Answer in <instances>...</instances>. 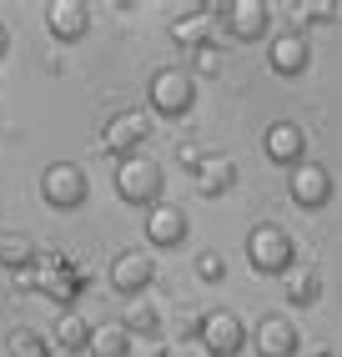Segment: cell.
<instances>
[{
    "label": "cell",
    "instance_id": "1",
    "mask_svg": "<svg viewBox=\"0 0 342 357\" xmlns=\"http://www.w3.org/2000/svg\"><path fill=\"white\" fill-rule=\"evenodd\" d=\"M146 101H151V111L166 116V121H181V116L197 106V76H191L186 66H161V70H151Z\"/></svg>",
    "mask_w": 342,
    "mask_h": 357
},
{
    "label": "cell",
    "instance_id": "2",
    "mask_svg": "<svg viewBox=\"0 0 342 357\" xmlns=\"http://www.w3.org/2000/svg\"><path fill=\"white\" fill-rule=\"evenodd\" d=\"M166 192V176H161V161L156 156H126L116 161V197L126 206H146L151 211Z\"/></svg>",
    "mask_w": 342,
    "mask_h": 357
},
{
    "label": "cell",
    "instance_id": "3",
    "mask_svg": "<svg viewBox=\"0 0 342 357\" xmlns=\"http://www.w3.org/2000/svg\"><path fill=\"white\" fill-rule=\"evenodd\" d=\"M247 257L262 277H287L297 267V247H292L287 227H277V222H262V227L247 231Z\"/></svg>",
    "mask_w": 342,
    "mask_h": 357
},
{
    "label": "cell",
    "instance_id": "4",
    "mask_svg": "<svg viewBox=\"0 0 342 357\" xmlns=\"http://www.w3.org/2000/svg\"><path fill=\"white\" fill-rule=\"evenodd\" d=\"M40 197H45V206H56V211H76L91 197V176L81 172L76 161H51L40 172Z\"/></svg>",
    "mask_w": 342,
    "mask_h": 357
},
{
    "label": "cell",
    "instance_id": "5",
    "mask_svg": "<svg viewBox=\"0 0 342 357\" xmlns=\"http://www.w3.org/2000/svg\"><path fill=\"white\" fill-rule=\"evenodd\" d=\"M202 347L211 352V357H237V352H247L252 347V327L241 322L237 312H207L202 317Z\"/></svg>",
    "mask_w": 342,
    "mask_h": 357
},
{
    "label": "cell",
    "instance_id": "6",
    "mask_svg": "<svg viewBox=\"0 0 342 357\" xmlns=\"http://www.w3.org/2000/svg\"><path fill=\"white\" fill-rule=\"evenodd\" d=\"M146 136H151V116H146V111H121V116H111L106 131H101V151L116 156V161L141 156Z\"/></svg>",
    "mask_w": 342,
    "mask_h": 357
},
{
    "label": "cell",
    "instance_id": "7",
    "mask_svg": "<svg viewBox=\"0 0 342 357\" xmlns=\"http://www.w3.org/2000/svg\"><path fill=\"white\" fill-rule=\"evenodd\" d=\"M151 282H156V257H151V247H131V252H116V257H111V287H116L121 297L151 292Z\"/></svg>",
    "mask_w": 342,
    "mask_h": 357
},
{
    "label": "cell",
    "instance_id": "8",
    "mask_svg": "<svg viewBox=\"0 0 342 357\" xmlns=\"http://www.w3.org/2000/svg\"><path fill=\"white\" fill-rule=\"evenodd\" d=\"M287 192H292V202H297L302 211H322L332 202V172L317 166V161H302V166H292Z\"/></svg>",
    "mask_w": 342,
    "mask_h": 357
},
{
    "label": "cell",
    "instance_id": "9",
    "mask_svg": "<svg viewBox=\"0 0 342 357\" xmlns=\"http://www.w3.org/2000/svg\"><path fill=\"white\" fill-rule=\"evenodd\" d=\"M186 231H191V217H186L181 206L156 202L151 211H146V242H151V252H171V247H181V242H186Z\"/></svg>",
    "mask_w": 342,
    "mask_h": 357
},
{
    "label": "cell",
    "instance_id": "10",
    "mask_svg": "<svg viewBox=\"0 0 342 357\" xmlns=\"http://www.w3.org/2000/svg\"><path fill=\"white\" fill-rule=\"evenodd\" d=\"M267 26H272V10L262 6V0H232V6H222V31L241 45H252L267 36Z\"/></svg>",
    "mask_w": 342,
    "mask_h": 357
},
{
    "label": "cell",
    "instance_id": "11",
    "mask_svg": "<svg viewBox=\"0 0 342 357\" xmlns=\"http://www.w3.org/2000/svg\"><path fill=\"white\" fill-rule=\"evenodd\" d=\"M262 151H267V161H277V166H302L307 161V136H302V126H292V121H272L267 126V136H262Z\"/></svg>",
    "mask_w": 342,
    "mask_h": 357
},
{
    "label": "cell",
    "instance_id": "12",
    "mask_svg": "<svg viewBox=\"0 0 342 357\" xmlns=\"http://www.w3.org/2000/svg\"><path fill=\"white\" fill-rule=\"evenodd\" d=\"M252 347H257V357H297L302 337L292 327V317H262L252 327Z\"/></svg>",
    "mask_w": 342,
    "mask_h": 357
},
{
    "label": "cell",
    "instance_id": "13",
    "mask_svg": "<svg viewBox=\"0 0 342 357\" xmlns=\"http://www.w3.org/2000/svg\"><path fill=\"white\" fill-rule=\"evenodd\" d=\"M45 31H51L56 40H81L86 31H91V6L86 0H51L45 6Z\"/></svg>",
    "mask_w": 342,
    "mask_h": 357
},
{
    "label": "cell",
    "instance_id": "14",
    "mask_svg": "<svg viewBox=\"0 0 342 357\" xmlns=\"http://www.w3.org/2000/svg\"><path fill=\"white\" fill-rule=\"evenodd\" d=\"M267 61H272V70L277 76H302V70L312 66V45L302 40V31H282V36H272V51H267Z\"/></svg>",
    "mask_w": 342,
    "mask_h": 357
},
{
    "label": "cell",
    "instance_id": "15",
    "mask_svg": "<svg viewBox=\"0 0 342 357\" xmlns=\"http://www.w3.org/2000/svg\"><path fill=\"white\" fill-rule=\"evenodd\" d=\"M191 181H197V192L202 197H227L232 186H237V161L232 156H202L197 166H191Z\"/></svg>",
    "mask_w": 342,
    "mask_h": 357
},
{
    "label": "cell",
    "instance_id": "16",
    "mask_svg": "<svg viewBox=\"0 0 342 357\" xmlns=\"http://www.w3.org/2000/svg\"><path fill=\"white\" fill-rule=\"evenodd\" d=\"M51 342L61 347V357H86V352H91V322H86L81 312H61Z\"/></svg>",
    "mask_w": 342,
    "mask_h": 357
},
{
    "label": "cell",
    "instance_id": "17",
    "mask_svg": "<svg viewBox=\"0 0 342 357\" xmlns=\"http://www.w3.org/2000/svg\"><path fill=\"white\" fill-rule=\"evenodd\" d=\"M282 297H287L292 307H317V302H322V277H317V267L297 261V267L282 277Z\"/></svg>",
    "mask_w": 342,
    "mask_h": 357
},
{
    "label": "cell",
    "instance_id": "18",
    "mask_svg": "<svg viewBox=\"0 0 342 357\" xmlns=\"http://www.w3.org/2000/svg\"><path fill=\"white\" fill-rule=\"evenodd\" d=\"M121 327L131 337H161V312L151 297H126V312H121Z\"/></svg>",
    "mask_w": 342,
    "mask_h": 357
},
{
    "label": "cell",
    "instance_id": "19",
    "mask_svg": "<svg viewBox=\"0 0 342 357\" xmlns=\"http://www.w3.org/2000/svg\"><path fill=\"white\" fill-rule=\"evenodd\" d=\"M131 332L121 327V322H101V327H91V357H131Z\"/></svg>",
    "mask_w": 342,
    "mask_h": 357
},
{
    "label": "cell",
    "instance_id": "20",
    "mask_svg": "<svg viewBox=\"0 0 342 357\" xmlns=\"http://www.w3.org/2000/svg\"><path fill=\"white\" fill-rule=\"evenodd\" d=\"M6 352L10 357H51V337L36 327H15L10 337H6Z\"/></svg>",
    "mask_w": 342,
    "mask_h": 357
},
{
    "label": "cell",
    "instance_id": "21",
    "mask_svg": "<svg viewBox=\"0 0 342 357\" xmlns=\"http://www.w3.org/2000/svg\"><path fill=\"white\" fill-rule=\"evenodd\" d=\"M31 261H36V247L31 242H20V236H0V267L20 272V267H31Z\"/></svg>",
    "mask_w": 342,
    "mask_h": 357
},
{
    "label": "cell",
    "instance_id": "22",
    "mask_svg": "<svg viewBox=\"0 0 342 357\" xmlns=\"http://www.w3.org/2000/svg\"><path fill=\"white\" fill-rule=\"evenodd\" d=\"M197 277H202V282H222V277H227L222 252H202V257H197Z\"/></svg>",
    "mask_w": 342,
    "mask_h": 357
},
{
    "label": "cell",
    "instance_id": "23",
    "mask_svg": "<svg viewBox=\"0 0 342 357\" xmlns=\"http://www.w3.org/2000/svg\"><path fill=\"white\" fill-rule=\"evenodd\" d=\"M332 10H337V6H307L302 20H332Z\"/></svg>",
    "mask_w": 342,
    "mask_h": 357
},
{
    "label": "cell",
    "instance_id": "24",
    "mask_svg": "<svg viewBox=\"0 0 342 357\" xmlns=\"http://www.w3.org/2000/svg\"><path fill=\"white\" fill-rule=\"evenodd\" d=\"M6 51H10V31H6V20H0V61H6Z\"/></svg>",
    "mask_w": 342,
    "mask_h": 357
},
{
    "label": "cell",
    "instance_id": "25",
    "mask_svg": "<svg viewBox=\"0 0 342 357\" xmlns=\"http://www.w3.org/2000/svg\"><path fill=\"white\" fill-rule=\"evenodd\" d=\"M86 357H91V352H86Z\"/></svg>",
    "mask_w": 342,
    "mask_h": 357
}]
</instances>
